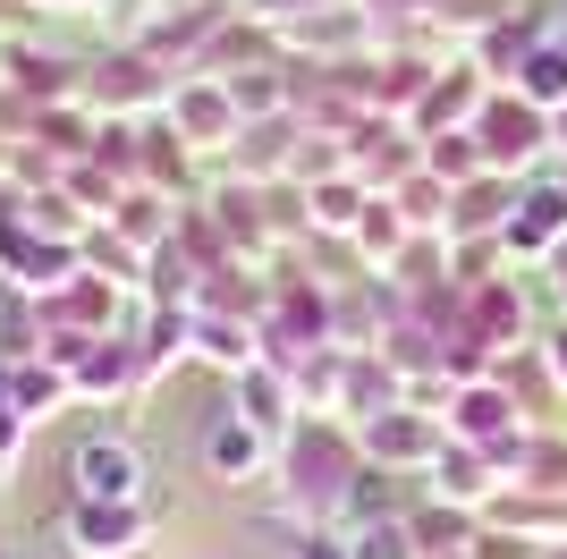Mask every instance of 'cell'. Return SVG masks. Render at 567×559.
<instances>
[{
	"instance_id": "obj_3",
	"label": "cell",
	"mask_w": 567,
	"mask_h": 559,
	"mask_svg": "<svg viewBox=\"0 0 567 559\" xmlns=\"http://www.w3.org/2000/svg\"><path fill=\"white\" fill-rule=\"evenodd\" d=\"M534 144H543V102H499L492 119H483V153H492V162H525V153H534Z\"/></svg>"
},
{
	"instance_id": "obj_4",
	"label": "cell",
	"mask_w": 567,
	"mask_h": 559,
	"mask_svg": "<svg viewBox=\"0 0 567 559\" xmlns=\"http://www.w3.org/2000/svg\"><path fill=\"white\" fill-rule=\"evenodd\" d=\"M559 230H567V186H543V195H525V212L508 221V246L543 255V246H550Z\"/></svg>"
},
{
	"instance_id": "obj_8",
	"label": "cell",
	"mask_w": 567,
	"mask_h": 559,
	"mask_svg": "<svg viewBox=\"0 0 567 559\" xmlns=\"http://www.w3.org/2000/svg\"><path fill=\"white\" fill-rule=\"evenodd\" d=\"M559 297H567V280H559Z\"/></svg>"
},
{
	"instance_id": "obj_6",
	"label": "cell",
	"mask_w": 567,
	"mask_h": 559,
	"mask_svg": "<svg viewBox=\"0 0 567 559\" xmlns=\"http://www.w3.org/2000/svg\"><path fill=\"white\" fill-rule=\"evenodd\" d=\"M373 449H381V458H415V449H432V441L415 433V424H381V433H373Z\"/></svg>"
},
{
	"instance_id": "obj_1",
	"label": "cell",
	"mask_w": 567,
	"mask_h": 559,
	"mask_svg": "<svg viewBox=\"0 0 567 559\" xmlns=\"http://www.w3.org/2000/svg\"><path fill=\"white\" fill-rule=\"evenodd\" d=\"M69 475H76V500H136L144 458H136L127 441H76Z\"/></svg>"
},
{
	"instance_id": "obj_5",
	"label": "cell",
	"mask_w": 567,
	"mask_h": 559,
	"mask_svg": "<svg viewBox=\"0 0 567 559\" xmlns=\"http://www.w3.org/2000/svg\"><path fill=\"white\" fill-rule=\"evenodd\" d=\"M262 458V441H255V424H229L220 416L213 433H204V466H213V475H246V466Z\"/></svg>"
},
{
	"instance_id": "obj_7",
	"label": "cell",
	"mask_w": 567,
	"mask_h": 559,
	"mask_svg": "<svg viewBox=\"0 0 567 559\" xmlns=\"http://www.w3.org/2000/svg\"><path fill=\"white\" fill-rule=\"evenodd\" d=\"M550 365H559V382H567V323H559V339H550Z\"/></svg>"
},
{
	"instance_id": "obj_2",
	"label": "cell",
	"mask_w": 567,
	"mask_h": 559,
	"mask_svg": "<svg viewBox=\"0 0 567 559\" xmlns=\"http://www.w3.org/2000/svg\"><path fill=\"white\" fill-rule=\"evenodd\" d=\"M136 535H144L136 500H76V542L94 559H118V542H136Z\"/></svg>"
}]
</instances>
